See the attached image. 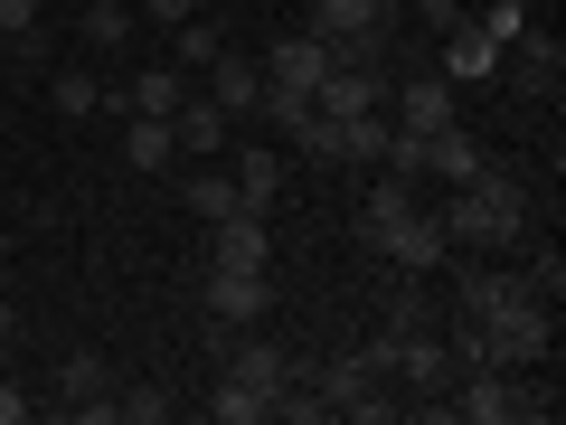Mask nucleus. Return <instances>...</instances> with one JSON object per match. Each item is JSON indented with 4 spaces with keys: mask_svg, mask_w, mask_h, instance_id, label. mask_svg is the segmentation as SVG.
Returning a JSON list of instances; mask_svg holds the SVG:
<instances>
[{
    "mask_svg": "<svg viewBox=\"0 0 566 425\" xmlns=\"http://www.w3.org/2000/svg\"><path fill=\"white\" fill-rule=\"evenodd\" d=\"M538 303L528 293V274H491V265H463V283H453V312H472V322H501V312Z\"/></svg>",
    "mask_w": 566,
    "mask_h": 425,
    "instance_id": "nucleus-12",
    "label": "nucleus"
},
{
    "mask_svg": "<svg viewBox=\"0 0 566 425\" xmlns=\"http://www.w3.org/2000/svg\"><path fill=\"white\" fill-rule=\"evenodd\" d=\"M142 20H161V29H180V20H199V0H142Z\"/></svg>",
    "mask_w": 566,
    "mask_h": 425,
    "instance_id": "nucleus-32",
    "label": "nucleus"
},
{
    "mask_svg": "<svg viewBox=\"0 0 566 425\" xmlns=\"http://www.w3.org/2000/svg\"><path fill=\"white\" fill-rule=\"evenodd\" d=\"M76 29H85V48H123V39L142 29V10H133V0H95Z\"/></svg>",
    "mask_w": 566,
    "mask_h": 425,
    "instance_id": "nucleus-25",
    "label": "nucleus"
},
{
    "mask_svg": "<svg viewBox=\"0 0 566 425\" xmlns=\"http://www.w3.org/2000/svg\"><path fill=\"white\" fill-rule=\"evenodd\" d=\"M387 133H397V123H387V114H349V123H340V162L378 170V162H387Z\"/></svg>",
    "mask_w": 566,
    "mask_h": 425,
    "instance_id": "nucleus-24",
    "label": "nucleus"
},
{
    "mask_svg": "<svg viewBox=\"0 0 566 425\" xmlns=\"http://www.w3.org/2000/svg\"><path fill=\"white\" fill-rule=\"evenodd\" d=\"M406 10H424L434 29H453V20H463V0H406Z\"/></svg>",
    "mask_w": 566,
    "mask_h": 425,
    "instance_id": "nucleus-34",
    "label": "nucleus"
},
{
    "mask_svg": "<svg viewBox=\"0 0 566 425\" xmlns=\"http://www.w3.org/2000/svg\"><path fill=\"white\" fill-rule=\"evenodd\" d=\"M218 58H227V29L218 20H180V29H170V66H180V76H208Z\"/></svg>",
    "mask_w": 566,
    "mask_h": 425,
    "instance_id": "nucleus-18",
    "label": "nucleus"
},
{
    "mask_svg": "<svg viewBox=\"0 0 566 425\" xmlns=\"http://www.w3.org/2000/svg\"><path fill=\"white\" fill-rule=\"evenodd\" d=\"M331 58H340V48H331L322 29H293V39L264 48V85H283V95H312V85L331 76Z\"/></svg>",
    "mask_w": 566,
    "mask_h": 425,
    "instance_id": "nucleus-4",
    "label": "nucleus"
},
{
    "mask_svg": "<svg viewBox=\"0 0 566 425\" xmlns=\"http://www.w3.org/2000/svg\"><path fill=\"white\" fill-rule=\"evenodd\" d=\"M264 312H274V283H264V274L208 265V322H218V331H255Z\"/></svg>",
    "mask_w": 566,
    "mask_h": 425,
    "instance_id": "nucleus-5",
    "label": "nucleus"
},
{
    "mask_svg": "<svg viewBox=\"0 0 566 425\" xmlns=\"http://www.w3.org/2000/svg\"><path fill=\"white\" fill-rule=\"evenodd\" d=\"M312 20H322V39H331V48H340V39H359L368 20H387V10H378V0H322Z\"/></svg>",
    "mask_w": 566,
    "mask_h": 425,
    "instance_id": "nucleus-28",
    "label": "nucleus"
},
{
    "mask_svg": "<svg viewBox=\"0 0 566 425\" xmlns=\"http://www.w3.org/2000/svg\"><path fill=\"white\" fill-rule=\"evenodd\" d=\"M501 66H510V58H501V39H491L482 20H453V29H444V66H434L444 85H491Z\"/></svg>",
    "mask_w": 566,
    "mask_h": 425,
    "instance_id": "nucleus-10",
    "label": "nucleus"
},
{
    "mask_svg": "<svg viewBox=\"0 0 566 425\" xmlns=\"http://www.w3.org/2000/svg\"><path fill=\"white\" fill-rule=\"evenodd\" d=\"M312 397H322L331 416H378V406H387V379H378L368 350H340V360L312 369Z\"/></svg>",
    "mask_w": 566,
    "mask_h": 425,
    "instance_id": "nucleus-3",
    "label": "nucleus"
},
{
    "mask_svg": "<svg viewBox=\"0 0 566 425\" xmlns=\"http://www.w3.org/2000/svg\"><path fill=\"white\" fill-rule=\"evenodd\" d=\"M29 416V397H20V379H0V425H20Z\"/></svg>",
    "mask_w": 566,
    "mask_h": 425,
    "instance_id": "nucleus-35",
    "label": "nucleus"
},
{
    "mask_svg": "<svg viewBox=\"0 0 566 425\" xmlns=\"http://www.w3.org/2000/svg\"><path fill=\"white\" fill-rule=\"evenodd\" d=\"M189 95H199V76H180V66H170V58H161V66H142V76H133V85H123V95H114V104H123V114H161V123H170V114H180V104H189Z\"/></svg>",
    "mask_w": 566,
    "mask_h": 425,
    "instance_id": "nucleus-15",
    "label": "nucleus"
},
{
    "mask_svg": "<svg viewBox=\"0 0 566 425\" xmlns=\"http://www.w3.org/2000/svg\"><path fill=\"white\" fill-rule=\"evenodd\" d=\"M48 104H57L66 123H85V114H104V104H114V95H104V85L85 76V66H57V76H48Z\"/></svg>",
    "mask_w": 566,
    "mask_h": 425,
    "instance_id": "nucleus-22",
    "label": "nucleus"
},
{
    "mask_svg": "<svg viewBox=\"0 0 566 425\" xmlns=\"http://www.w3.org/2000/svg\"><path fill=\"white\" fill-rule=\"evenodd\" d=\"M208 246H218V265H237V274H264V265H274V237H264L255 208H245V218H218Z\"/></svg>",
    "mask_w": 566,
    "mask_h": 425,
    "instance_id": "nucleus-16",
    "label": "nucleus"
},
{
    "mask_svg": "<svg viewBox=\"0 0 566 425\" xmlns=\"http://www.w3.org/2000/svg\"><path fill=\"white\" fill-rule=\"evenodd\" d=\"M378 256L397 265V274H434V265L453 256V237H444V218H424V208H406L397 227L378 237Z\"/></svg>",
    "mask_w": 566,
    "mask_h": 425,
    "instance_id": "nucleus-8",
    "label": "nucleus"
},
{
    "mask_svg": "<svg viewBox=\"0 0 566 425\" xmlns=\"http://www.w3.org/2000/svg\"><path fill=\"white\" fill-rule=\"evenodd\" d=\"M0 331H20V312H10V293H0Z\"/></svg>",
    "mask_w": 566,
    "mask_h": 425,
    "instance_id": "nucleus-36",
    "label": "nucleus"
},
{
    "mask_svg": "<svg viewBox=\"0 0 566 425\" xmlns=\"http://www.w3.org/2000/svg\"><path fill=\"white\" fill-rule=\"evenodd\" d=\"M312 104H322L331 123H349V114H378V104H387V66H349V58H331V76L312 85Z\"/></svg>",
    "mask_w": 566,
    "mask_h": 425,
    "instance_id": "nucleus-9",
    "label": "nucleus"
},
{
    "mask_svg": "<svg viewBox=\"0 0 566 425\" xmlns=\"http://www.w3.org/2000/svg\"><path fill=\"white\" fill-rule=\"evenodd\" d=\"M482 331H491V360H501V369H538L547 350H557L547 303H520V312H501V322H482Z\"/></svg>",
    "mask_w": 566,
    "mask_h": 425,
    "instance_id": "nucleus-6",
    "label": "nucleus"
},
{
    "mask_svg": "<svg viewBox=\"0 0 566 425\" xmlns=\"http://www.w3.org/2000/svg\"><path fill=\"white\" fill-rule=\"evenodd\" d=\"M0 265H10V227H0Z\"/></svg>",
    "mask_w": 566,
    "mask_h": 425,
    "instance_id": "nucleus-39",
    "label": "nucleus"
},
{
    "mask_svg": "<svg viewBox=\"0 0 566 425\" xmlns=\"http://www.w3.org/2000/svg\"><path fill=\"white\" fill-rule=\"evenodd\" d=\"M406 208H416V180H397V170H387V180H378V189H368V208H359V237H368V246H378V237H387V227H397V218H406Z\"/></svg>",
    "mask_w": 566,
    "mask_h": 425,
    "instance_id": "nucleus-21",
    "label": "nucleus"
},
{
    "mask_svg": "<svg viewBox=\"0 0 566 425\" xmlns=\"http://www.w3.org/2000/svg\"><path fill=\"white\" fill-rule=\"evenodd\" d=\"M57 397L76 406L85 425H104V416H114V379H104V360H95V350H66V360H57Z\"/></svg>",
    "mask_w": 566,
    "mask_h": 425,
    "instance_id": "nucleus-14",
    "label": "nucleus"
},
{
    "mask_svg": "<svg viewBox=\"0 0 566 425\" xmlns=\"http://www.w3.org/2000/svg\"><path fill=\"white\" fill-rule=\"evenodd\" d=\"M189 208H199V227L245 218V199H237V180H227V170H199V180H189Z\"/></svg>",
    "mask_w": 566,
    "mask_h": 425,
    "instance_id": "nucleus-26",
    "label": "nucleus"
},
{
    "mask_svg": "<svg viewBox=\"0 0 566 425\" xmlns=\"http://www.w3.org/2000/svg\"><path fill=\"white\" fill-rule=\"evenodd\" d=\"M114 416H123V425H161L170 397H161V387H114Z\"/></svg>",
    "mask_w": 566,
    "mask_h": 425,
    "instance_id": "nucleus-29",
    "label": "nucleus"
},
{
    "mask_svg": "<svg viewBox=\"0 0 566 425\" xmlns=\"http://www.w3.org/2000/svg\"><path fill=\"white\" fill-rule=\"evenodd\" d=\"M170 152H180V133H170L161 114H133V133H123V170H170Z\"/></svg>",
    "mask_w": 566,
    "mask_h": 425,
    "instance_id": "nucleus-19",
    "label": "nucleus"
},
{
    "mask_svg": "<svg viewBox=\"0 0 566 425\" xmlns=\"http://www.w3.org/2000/svg\"><path fill=\"white\" fill-rule=\"evenodd\" d=\"M170 133H180V152H218V142L237 133V123H227V114H218V104H208V95H189L180 114H170Z\"/></svg>",
    "mask_w": 566,
    "mask_h": 425,
    "instance_id": "nucleus-20",
    "label": "nucleus"
},
{
    "mask_svg": "<svg viewBox=\"0 0 566 425\" xmlns=\"http://www.w3.org/2000/svg\"><path fill=\"white\" fill-rule=\"evenodd\" d=\"M387 95H397V133H444V123H463L453 114V95H463V85H444V76H406V85H387Z\"/></svg>",
    "mask_w": 566,
    "mask_h": 425,
    "instance_id": "nucleus-13",
    "label": "nucleus"
},
{
    "mask_svg": "<svg viewBox=\"0 0 566 425\" xmlns=\"http://www.w3.org/2000/svg\"><path fill=\"white\" fill-rule=\"evenodd\" d=\"M199 95L218 104L227 123H245V114H264V66H255V58H237V48H227V58L208 66V76H199Z\"/></svg>",
    "mask_w": 566,
    "mask_h": 425,
    "instance_id": "nucleus-11",
    "label": "nucleus"
},
{
    "mask_svg": "<svg viewBox=\"0 0 566 425\" xmlns=\"http://www.w3.org/2000/svg\"><path fill=\"white\" fill-rule=\"evenodd\" d=\"M528 293H538V303H557V293H566V256H557V246L528 256Z\"/></svg>",
    "mask_w": 566,
    "mask_h": 425,
    "instance_id": "nucleus-30",
    "label": "nucleus"
},
{
    "mask_svg": "<svg viewBox=\"0 0 566 425\" xmlns=\"http://www.w3.org/2000/svg\"><path fill=\"white\" fill-rule=\"evenodd\" d=\"M227 379H245V387H264V397H283V387L303 379V360H293V350L283 341H264V331H227Z\"/></svg>",
    "mask_w": 566,
    "mask_h": 425,
    "instance_id": "nucleus-7",
    "label": "nucleus"
},
{
    "mask_svg": "<svg viewBox=\"0 0 566 425\" xmlns=\"http://www.w3.org/2000/svg\"><path fill=\"white\" fill-rule=\"evenodd\" d=\"M10 48H20V39H10V29H0V58H10Z\"/></svg>",
    "mask_w": 566,
    "mask_h": 425,
    "instance_id": "nucleus-37",
    "label": "nucleus"
},
{
    "mask_svg": "<svg viewBox=\"0 0 566 425\" xmlns=\"http://www.w3.org/2000/svg\"><path fill=\"white\" fill-rule=\"evenodd\" d=\"M424 170H444V180H472V170H482V152H472V133H463V123L424 133Z\"/></svg>",
    "mask_w": 566,
    "mask_h": 425,
    "instance_id": "nucleus-23",
    "label": "nucleus"
},
{
    "mask_svg": "<svg viewBox=\"0 0 566 425\" xmlns=\"http://www.w3.org/2000/svg\"><path fill=\"white\" fill-rule=\"evenodd\" d=\"M378 10H387V20H397V10H406V0H378Z\"/></svg>",
    "mask_w": 566,
    "mask_h": 425,
    "instance_id": "nucleus-38",
    "label": "nucleus"
},
{
    "mask_svg": "<svg viewBox=\"0 0 566 425\" xmlns=\"http://www.w3.org/2000/svg\"><path fill=\"white\" fill-rule=\"evenodd\" d=\"M444 406H453V416H472V425H510V416L547 425V416H557V397H547V387H520L510 369H453Z\"/></svg>",
    "mask_w": 566,
    "mask_h": 425,
    "instance_id": "nucleus-2",
    "label": "nucleus"
},
{
    "mask_svg": "<svg viewBox=\"0 0 566 425\" xmlns=\"http://www.w3.org/2000/svg\"><path fill=\"white\" fill-rule=\"evenodd\" d=\"M29 20H39V0H0V29L10 39H29Z\"/></svg>",
    "mask_w": 566,
    "mask_h": 425,
    "instance_id": "nucleus-33",
    "label": "nucleus"
},
{
    "mask_svg": "<svg viewBox=\"0 0 566 425\" xmlns=\"http://www.w3.org/2000/svg\"><path fill=\"white\" fill-rule=\"evenodd\" d=\"M444 237L472 246V256H491V246H520L528 237V189L510 180V170H472V180H453V208H444Z\"/></svg>",
    "mask_w": 566,
    "mask_h": 425,
    "instance_id": "nucleus-1",
    "label": "nucleus"
},
{
    "mask_svg": "<svg viewBox=\"0 0 566 425\" xmlns=\"http://www.w3.org/2000/svg\"><path fill=\"white\" fill-rule=\"evenodd\" d=\"M227 180H237V199H245V208H255V218H264V208L283 199V180H293V170H283V152H264V142H245V152H237V170H227Z\"/></svg>",
    "mask_w": 566,
    "mask_h": 425,
    "instance_id": "nucleus-17",
    "label": "nucleus"
},
{
    "mask_svg": "<svg viewBox=\"0 0 566 425\" xmlns=\"http://www.w3.org/2000/svg\"><path fill=\"white\" fill-rule=\"evenodd\" d=\"M482 29H491V39H520V29H528V0H491V10H482Z\"/></svg>",
    "mask_w": 566,
    "mask_h": 425,
    "instance_id": "nucleus-31",
    "label": "nucleus"
},
{
    "mask_svg": "<svg viewBox=\"0 0 566 425\" xmlns=\"http://www.w3.org/2000/svg\"><path fill=\"white\" fill-rule=\"evenodd\" d=\"M208 416H218V425H255V416H274V397H264V387H245V379H218Z\"/></svg>",
    "mask_w": 566,
    "mask_h": 425,
    "instance_id": "nucleus-27",
    "label": "nucleus"
}]
</instances>
